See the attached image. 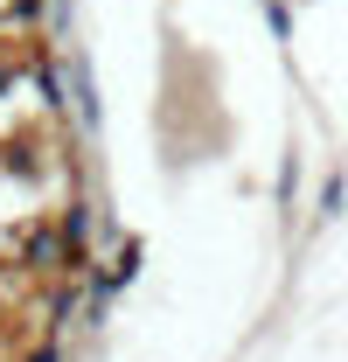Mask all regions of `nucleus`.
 I'll use <instances>...</instances> for the list:
<instances>
[{
  "mask_svg": "<svg viewBox=\"0 0 348 362\" xmlns=\"http://www.w3.org/2000/svg\"><path fill=\"white\" fill-rule=\"evenodd\" d=\"M139 279V237H126L119 244V258H112V272H98V300H112L119 286H132Z\"/></svg>",
  "mask_w": 348,
  "mask_h": 362,
  "instance_id": "obj_1",
  "label": "nucleus"
},
{
  "mask_svg": "<svg viewBox=\"0 0 348 362\" xmlns=\"http://www.w3.org/2000/svg\"><path fill=\"white\" fill-rule=\"evenodd\" d=\"M342 209H348V175H342V168H335V175L320 181V209H313V216H320V223H335Z\"/></svg>",
  "mask_w": 348,
  "mask_h": 362,
  "instance_id": "obj_2",
  "label": "nucleus"
},
{
  "mask_svg": "<svg viewBox=\"0 0 348 362\" xmlns=\"http://www.w3.org/2000/svg\"><path fill=\"white\" fill-rule=\"evenodd\" d=\"M293 188H300V153L279 160V202H286V216H293Z\"/></svg>",
  "mask_w": 348,
  "mask_h": 362,
  "instance_id": "obj_3",
  "label": "nucleus"
},
{
  "mask_svg": "<svg viewBox=\"0 0 348 362\" xmlns=\"http://www.w3.org/2000/svg\"><path fill=\"white\" fill-rule=\"evenodd\" d=\"M265 21H272V35H279V42L293 35V7H286V0H265Z\"/></svg>",
  "mask_w": 348,
  "mask_h": 362,
  "instance_id": "obj_4",
  "label": "nucleus"
},
{
  "mask_svg": "<svg viewBox=\"0 0 348 362\" xmlns=\"http://www.w3.org/2000/svg\"><path fill=\"white\" fill-rule=\"evenodd\" d=\"M7 168H14V175H42V160H35V146H14V153H7Z\"/></svg>",
  "mask_w": 348,
  "mask_h": 362,
  "instance_id": "obj_5",
  "label": "nucleus"
},
{
  "mask_svg": "<svg viewBox=\"0 0 348 362\" xmlns=\"http://www.w3.org/2000/svg\"><path fill=\"white\" fill-rule=\"evenodd\" d=\"M28 362H56V349H35V356H28Z\"/></svg>",
  "mask_w": 348,
  "mask_h": 362,
  "instance_id": "obj_6",
  "label": "nucleus"
}]
</instances>
